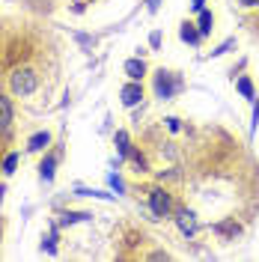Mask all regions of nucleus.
Returning <instances> with one entry per match:
<instances>
[{"instance_id": "1", "label": "nucleus", "mask_w": 259, "mask_h": 262, "mask_svg": "<svg viewBox=\"0 0 259 262\" xmlns=\"http://www.w3.org/2000/svg\"><path fill=\"white\" fill-rule=\"evenodd\" d=\"M36 86H39V75L33 72V69H15L12 72V93L15 96H33L36 93Z\"/></svg>"}, {"instance_id": "2", "label": "nucleus", "mask_w": 259, "mask_h": 262, "mask_svg": "<svg viewBox=\"0 0 259 262\" xmlns=\"http://www.w3.org/2000/svg\"><path fill=\"white\" fill-rule=\"evenodd\" d=\"M179 90H182V78L179 75L164 72V69L155 72V93H158V98H173Z\"/></svg>"}, {"instance_id": "3", "label": "nucleus", "mask_w": 259, "mask_h": 262, "mask_svg": "<svg viewBox=\"0 0 259 262\" xmlns=\"http://www.w3.org/2000/svg\"><path fill=\"white\" fill-rule=\"evenodd\" d=\"M119 98H122V104H125V107H134V104H140V101H143V86H140V81L125 83V86L119 90Z\"/></svg>"}, {"instance_id": "4", "label": "nucleus", "mask_w": 259, "mask_h": 262, "mask_svg": "<svg viewBox=\"0 0 259 262\" xmlns=\"http://www.w3.org/2000/svg\"><path fill=\"white\" fill-rule=\"evenodd\" d=\"M149 209L155 217H164V214L170 212V196L164 194L161 188H155V191H149Z\"/></svg>"}, {"instance_id": "5", "label": "nucleus", "mask_w": 259, "mask_h": 262, "mask_svg": "<svg viewBox=\"0 0 259 262\" xmlns=\"http://www.w3.org/2000/svg\"><path fill=\"white\" fill-rule=\"evenodd\" d=\"M122 69H125L128 81H143V75H146V63L143 60H137V57H134V60H125Z\"/></svg>"}, {"instance_id": "6", "label": "nucleus", "mask_w": 259, "mask_h": 262, "mask_svg": "<svg viewBox=\"0 0 259 262\" xmlns=\"http://www.w3.org/2000/svg\"><path fill=\"white\" fill-rule=\"evenodd\" d=\"M176 224H179V229H182V232H185V235H197V217L191 212H179L176 214Z\"/></svg>"}, {"instance_id": "7", "label": "nucleus", "mask_w": 259, "mask_h": 262, "mask_svg": "<svg viewBox=\"0 0 259 262\" xmlns=\"http://www.w3.org/2000/svg\"><path fill=\"white\" fill-rule=\"evenodd\" d=\"M9 125H12V104L6 96H0V134H6Z\"/></svg>"}, {"instance_id": "8", "label": "nucleus", "mask_w": 259, "mask_h": 262, "mask_svg": "<svg viewBox=\"0 0 259 262\" xmlns=\"http://www.w3.org/2000/svg\"><path fill=\"white\" fill-rule=\"evenodd\" d=\"M179 36H182V42H188V45H200V30H197V24H191V21H185L182 27H179Z\"/></svg>"}, {"instance_id": "9", "label": "nucleus", "mask_w": 259, "mask_h": 262, "mask_svg": "<svg viewBox=\"0 0 259 262\" xmlns=\"http://www.w3.org/2000/svg\"><path fill=\"white\" fill-rule=\"evenodd\" d=\"M48 143H51V134H48V131H36L30 140H27V149H30V152H42Z\"/></svg>"}, {"instance_id": "10", "label": "nucleus", "mask_w": 259, "mask_h": 262, "mask_svg": "<svg viewBox=\"0 0 259 262\" xmlns=\"http://www.w3.org/2000/svg\"><path fill=\"white\" fill-rule=\"evenodd\" d=\"M211 27H214V15H211L209 9H203L200 12V21H197V30H200V36H209Z\"/></svg>"}, {"instance_id": "11", "label": "nucleus", "mask_w": 259, "mask_h": 262, "mask_svg": "<svg viewBox=\"0 0 259 262\" xmlns=\"http://www.w3.org/2000/svg\"><path fill=\"white\" fill-rule=\"evenodd\" d=\"M81 221H93V214L90 212H63L60 214V224L69 227V224H81Z\"/></svg>"}, {"instance_id": "12", "label": "nucleus", "mask_w": 259, "mask_h": 262, "mask_svg": "<svg viewBox=\"0 0 259 262\" xmlns=\"http://www.w3.org/2000/svg\"><path fill=\"white\" fill-rule=\"evenodd\" d=\"M54 167H57V155H48L42 167H39V173H42V182H51L54 179Z\"/></svg>"}, {"instance_id": "13", "label": "nucleus", "mask_w": 259, "mask_h": 262, "mask_svg": "<svg viewBox=\"0 0 259 262\" xmlns=\"http://www.w3.org/2000/svg\"><path fill=\"white\" fill-rule=\"evenodd\" d=\"M116 146H119V155H122V158H131V152H134V149H131L128 134H125V131H116Z\"/></svg>"}, {"instance_id": "14", "label": "nucleus", "mask_w": 259, "mask_h": 262, "mask_svg": "<svg viewBox=\"0 0 259 262\" xmlns=\"http://www.w3.org/2000/svg\"><path fill=\"white\" fill-rule=\"evenodd\" d=\"M214 232H221V235H235V232H239V224H232V221H227V224H214Z\"/></svg>"}, {"instance_id": "15", "label": "nucleus", "mask_w": 259, "mask_h": 262, "mask_svg": "<svg viewBox=\"0 0 259 262\" xmlns=\"http://www.w3.org/2000/svg\"><path fill=\"white\" fill-rule=\"evenodd\" d=\"M239 93L244 98H253V83L247 81V78H239Z\"/></svg>"}, {"instance_id": "16", "label": "nucleus", "mask_w": 259, "mask_h": 262, "mask_svg": "<svg viewBox=\"0 0 259 262\" xmlns=\"http://www.w3.org/2000/svg\"><path fill=\"white\" fill-rule=\"evenodd\" d=\"M15 164H18L15 152H12V155H6V161H3V173H12V170H15Z\"/></svg>"}, {"instance_id": "17", "label": "nucleus", "mask_w": 259, "mask_h": 262, "mask_svg": "<svg viewBox=\"0 0 259 262\" xmlns=\"http://www.w3.org/2000/svg\"><path fill=\"white\" fill-rule=\"evenodd\" d=\"M232 48H235V39H227L218 51H211V57H221V54H227V51H232Z\"/></svg>"}, {"instance_id": "18", "label": "nucleus", "mask_w": 259, "mask_h": 262, "mask_svg": "<svg viewBox=\"0 0 259 262\" xmlns=\"http://www.w3.org/2000/svg\"><path fill=\"white\" fill-rule=\"evenodd\" d=\"M167 128H170V131H179V128H182V122H179L176 116H170V119H167Z\"/></svg>"}, {"instance_id": "19", "label": "nucleus", "mask_w": 259, "mask_h": 262, "mask_svg": "<svg viewBox=\"0 0 259 262\" xmlns=\"http://www.w3.org/2000/svg\"><path fill=\"white\" fill-rule=\"evenodd\" d=\"M191 9H194V12H203V9H206V0H194Z\"/></svg>"}, {"instance_id": "20", "label": "nucleus", "mask_w": 259, "mask_h": 262, "mask_svg": "<svg viewBox=\"0 0 259 262\" xmlns=\"http://www.w3.org/2000/svg\"><path fill=\"white\" fill-rule=\"evenodd\" d=\"M149 42H152V48H158V45H161V33H152Z\"/></svg>"}, {"instance_id": "21", "label": "nucleus", "mask_w": 259, "mask_h": 262, "mask_svg": "<svg viewBox=\"0 0 259 262\" xmlns=\"http://www.w3.org/2000/svg\"><path fill=\"white\" fill-rule=\"evenodd\" d=\"M149 3V12H158V6H161V0H146Z\"/></svg>"}, {"instance_id": "22", "label": "nucleus", "mask_w": 259, "mask_h": 262, "mask_svg": "<svg viewBox=\"0 0 259 262\" xmlns=\"http://www.w3.org/2000/svg\"><path fill=\"white\" fill-rule=\"evenodd\" d=\"M111 185H114L116 191H122V179H119V176H111Z\"/></svg>"}, {"instance_id": "23", "label": "nucleus", "mask_w": 259, "mask_h": 262, "mask_svg": "<svg viewBox=\"0 0 259 262\" xmlns=\"http://www.w3.org/2000/svg\"><path fill=\"white\" fill-rule=\"evenodd\" d=\"M242 6H247V9H250V6H259V0H242Z\"/></svg>"}]
</instances>
